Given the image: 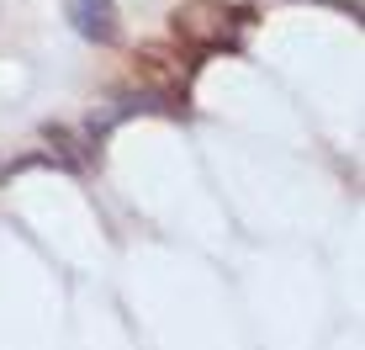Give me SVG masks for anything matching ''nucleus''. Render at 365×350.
Listing matches in <instances>:
<instances>
[{
    "instance_id": "nucleus-1",
    "label": "nucleus",
    "mask_w": 365,
    "mask_h": 350,
    "mask_svg": "<svg viewBox=\"0 0 365 350\" xmlns=\"http://www.w3.org/2000/svg\"><path fill=\"white\" fill-rule=\"evenodd\" d=\"M244 21H249V11L196 0V6L175 11V37H180V43H191V48H238Z\"/></svg>"
},
{
    "instance_id": "nucleus-2",
    "label": "nucleus",
    "mask_w": 365,
    "mask_h": 350,
    "mask_svg": "<svg viewBox=\"0 0 365 350\" xmlns=\"http://www.w3.org/2000/svg\"><path fill=\"white\" fill-rule=\"evenodd\" d=\"M69 21L80 37L91 43H117L122 21H117V0H69Z\"/></svg>"
}]
</instances>
